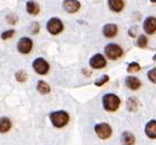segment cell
Listing matches in <instances>:
<instances>
[{
    "label": "cell",
    "instance_id": "6da1fadb",
    "mask_svg": "<svg viewBox=\"0 0 156 145\" xmlns=\"http://www.w3.org/2000/svg\"><path fill=\"white\" fill-rule=\"evenodd\" d=\"M102 105L107 111H116L120 105V99L118 96L114 95V93H107L103 96Z\"/></svg>",
    "mask_w": 156,
    "mask_h": 145
},
{
    "label": "cell",
    "instance_id": "7a4b0ae2",
    "mask_svg": "<svg viewBox=\"0 0 156 145\" xmlns=\"http://www.w3.org/2000/svg\"><path fill=\"white\" fill-rule=\"evenodd\" d=\"M51 121L52 124L57 128L64 127L65 125L69 123V114L66 111H63V110H58V111H54L50 115Z\"/></svg>",
    "mask_w": 156,
    "mask_h": 145
},
{
    "label": "cell",
    "instance_id": "3957f363",
    "mask_svg": "<svg viewBox=\"0 0 156 145\" xmlns=\"http://www.w3.org/2000/svg\"><path fill=\"white\" fill-rule=\"evenodd\" d=\"M105 53L108 56V59L110 60H117L122 55L124 51L120 46L117 45V44H108V45L105 47Z\"/></svg>",
    "mask_w": 156,
    "mask_h": 145
},
{
    "label": "cell",
    "instance_id": "277c9868",
    "mask_svg": "<svg viewBox=\"0 0 156 145\" xmlns=\"http://www.w3.org/2000/svg\"><path fill=\"white\" fill-rule=\"evenodd\" d=\"M46 28L52 35H57V34H60L63 31V24H62V21L58 18L54 17V18H51L50 20H48Z\"/></svg>",
    "mask_w": 156,
    "mask_h": 145
},
{
    "label": "cell",
    "instance_id": "5b68a950",
    "mask_svg": "<svg viewBox=\"0 0 156 145\" xmlns=\"http://www.w3.org/2000/svg\"><path fill=\"white\" fill-rule=\"evenodd\" d=\"M33 67H34V70L38 73V74H46L48 70H50V65L47 63L46 61L42 59V57H38V59H36L34 62H33Z\"/></svg>",
    "mask_w": 156,
    "mask_h": 145
},
{
    "label": "cell",
    "instance_id": "8992f818",
    "mask_svg": "<svg viewBox=\"0 0 156 145\" xmlns=\"http://www.w3.org/2000/svg\"><path fill=\"white\" fill-rule=\"evenodd\" d=\"M94 132L100 138L106 140V138H109L111 135V127L107 123H101V124H97L94 126Z\"/></svg>",
    "mask_w": 156,
    "mask_h": 145
},
{
    "label": "cell",
    "instance_id": "52a82bcc",
    "mask_svg": "<svg viewBox=\"0 0 156 145\" xmlns=\"http://www.w3.org/2000/svg\"><path fill=\"white\" fill-rule=\"evenodd\" d=\"M143 28L146 34H149V35L154 34L156 32V17L149 16V17L145 18V20L143 23Z\"/></svg>",
    "mask_w": 156,
    "mask_h": 145
},
{
    "label": "cell",
    "instance_id": "ba28073f",
    "mask_svg": "<svg viewBox=\"0 0 156 145\" xmlns=\"http://www.w3.org/2000/svg\"><path fill=\"white\" fill-rule=\"evenodd\" d=\"M32 47H33V42L30 38H28V37H23V38L19 39L17 49L20 53H23V54L29 53V52L32 51Z\"/></svg>",
    "mask_w": 156,
    "mask_h": 145
},
{
    "label": "cell",
    "instance_id": "9c48e42d",
    "mask_svg": "<svg viewBox=\"0 0 156 145\" xmlns=\"http://www.w3.org/2000/svg\"><path fill=\"white\" fill-rule=\"evenodd\" d=\"M106 64H107L106 59L101 54H96V55H93L90 59V65L93 69H102V67H106Z\"/></svg>",
    "mask_w": 156,
    "mask_h": 145
},
{
    "label": "cell",
    "instance_id": "30bf717a",
    "mask_svg": "<svg viewBox=\"0 0 156 145\" xmlns=\"http://www.w3.org/2000/svg\"><path fill=\"white\" fill-rule=\"evenodd\" d=\"M63 8L70 14H74L80 9V2L78 0H64Z\"/></svg>",
    "mask_w": 156,
    "mask_h": 145
},
{
    "label": "cell",
    "instance_id": "8fae6325",
    "mask_svg": "<svg viewBox=\"0 0 156 145\" xmlns=\"http://www.w3.org/2000/svg\"><path fill=\"white\" fill-rule=\"evenodd\" d=\"M102 33L106 37H109V38L110 37H114L118 33L117 25H115V24H107V25L103 26Z\"/></svg>",
    "mask_w": 156,
    "mask_h": 145
},
{
    "label": "cell",
    "instance_id": "7c38bea8",
    "mask_svg": "<svg viewBox=\"0 0 156 145\" xmlns=\"http://www.w3.org/2000/svg\"><path fill=\"white\" fill-rule=\"evenodd\" d=\"M108 6H109L110 10L119 13L124 9L125 2L124 0H108Z\"/></svg>",
    "mask_w": 156,
    "mask_h": 145
},
{
    "label": "cell",
    "instance_id": "4fadbf2b",
    "mask_svg": "<svg viewBox=\"0 0 156 145\" xmlns=\"http://www.w3.org/2000/svg\"><path fill=\"white\" fill-rule=\"evenodd\" d=\"M145 133L149 138H156V120H149L146 124Z\"/></svg>",
    "mask_w": 156,
    "mask_h": 145
},
{
    "label": "cell",
    "instance_id": "5bb4252c",
    "mask_svg": "<svg viewBox=\"0 0 156 145\" xmlns=\"http://www.w3.org/2000/svg\"><path fill=\"white\" fill-rule=\"evenodd\" d=\"M125 83L130 90H137L138 88H140V85H142L139 79L135 78V77H127L125 80Z\"/></svg>",
    "mask_w": 156,
    "mask_h": 145
},
{
    "label": "cell",
    "instance_id": "9a60e30c",
    "mask_svg": "<svg viewBox=\"0 0 156 145\" xmlns=\"http://www.w3.org/2000/svg\"><path fill=\"white\" fill-rule=\"evenodd\" d=\"M120 141L122 143V145H134L135 144V136L131 134L130 132H124L121 134Z\"/></svg>",
    "mask_w": 156,
    "mask_h": 145
},
{
    "label": "cell",
    "instance_id": "2e32d148",
    "mask_svg": "<svg viewBox=\"0 0 156 145\" xmlns=\"http://www.w3.org/2000/svg\"><path fill=\"white\" fill-rule=\"evenodd\" d=\"M26 10H27V13L30 15H37L39 11V7L35 1L30 0V1H28V2L26 4Z\"/></svg>",
    "mask_w": 156,
    "mask_h": 145
},
{
    "label": "cell",
    "instance_id": "e0dca14e",
    "mask_svg": "<svg viewBox=\"0 0 156 145\" xmlns=\"http://www.w3.org/2000/svg\"><path fill=\"white\" fill-rule=\"evenodd\" d=\"M11 127V123L10 120L6 118V117H2L0 118V133H6L10 129Z\"/></svg>",
    "mask_w": 156,
    "mask_h": 145
},
{
    "label": "cell",
    "instance_id": "ac0fdd59",
    "mask_svg": "<svg viewBox=\"0 0 156 145\" xmlns=\"http://www.w3.org/2000/svg\"><path fill=\"white\" fill-rule=\"evenodd\" d=\"M37 90H38L42 95H46V93H48V92L51 91V88L46 82L41 80V81H38V83H37Z\"/></svg>",
    "mask_w": 156,
    "mask_h": 145
},
{
    "label": "cell",
    "instance_id": "d6986e66",
    "mask_svg": "<svg viewBox=\"0 0 156 145\" xmlns=\"http://www.w3.org/2000/svg\"><path fill=\"white\" fill-rule=\"evenodd\" d=\"M137 105H138L137 100H136L135 98H133V97L127 100V109L129 110V111H135L136 108H137Z\"/></svg>",
    "mask_w": 156,
    "mask_h": 145
},
{
    "label": "cell",
    "instance_id": "ffe728a7",
    "mask_svg": "<svg viewBox=\"0 0 156 145\" xmlns=\"http://www.w3.org/2000/svg\"><path fill=\"white\" fill-rule=\"evenodd\" d=\"M140 70V65H139L137 62H131V63L128 64L127 71L129 73H133V72H138Z\"/></svg>",
    "mask_w": 156,
    "mask_h": 145
},
{
    "label": "cell",
    "instance_id": "44dd1931",
    "mask_svg": "<svg viewBox=\"0 0 156 145\" xmlns=\"http://www.w3.org/2000/svg\"><path fill=\"white\" fill-rule=\"evenodd\" d=\"M147 37H146L145 35H139L138 36V39H137V46L138 47H146V45H147Z\"/></svg>",
    "mask_w": 156,
    "mask_h": 145
},
{
    "label": "cell",
    "instance_id": "7402d4cb",
    "mask_svg": "<svg viewBox=\"0 0 156 145\" xmlns=\"http://www.w3.org/2000/svg\"><path fill=\"white\" fill-rule=\"evenodd\" d=\"M16 79H17V81L19 82H25L27 80V74H26V72L24 70H20L18 71L17 73H16Z\"/></svg>",
    "mask_w": 156,
    "mask_h": 145
},
{
    "label": "cell",
    "instance_id": "603a6c76",
    "mask_svg": "<svg viewBox=\"0 0 156 145\" xmlns=\"http://www.w3.org/2000/svg\"><path fill=\"white\" fill-rule=\"evenodd\" d=\"M147 78L149 79V81L153 83H156V67H153L148 71L147 73Z\"/></svg>",
    "mask_w": 156,
    "mask_h": 145
},
{
    "label": "cell",
    "instance_id": "cb8c5ba5",
    "mask_svg": "<svg viewBox=\"0 0 156 145\" xmlns=\"http://www.w3.org/2000/svg\"><path fill=\"white\" fill-rule=\"evenodd\" d=\"M108 81H109V77H108V75H102L98 81L94 82V85H96L97 87H101V85H103L106 82H108Z\"/></svg>",
    "mask_w": 156,
    "mask_h": 145
},
{
    "label": "cell",
    "instance_id": "d4e9b609",
    "mask_svg": "<svg viewBox=\"0 0 156 145\" xmlns=\"http://www.w3.org/2000/svg\"><path fill=\"white\" fill-rule=\"evenodd\" d=\"M15 34V31L14 29H9V31H6V32H4L2 34H1V38L2 39H8L10 38V37H12Z\"/></svg>",
    "mask_w": 156,
    "mask_h": 145
},
{
    "label": "cell",
    "instance_id": "484cf974",
    "mask_svg": "<svg viewBox=\"0 0 156 145\" xmlns=\"http://www.w3.org/2000/svg\"><path fill=\"white\" fill-rule=\"evenodd\" d=\"M33 27H34V28H33V31H32V34H36V33L38 32V29H39V25L38 24H37V23H34V24H33Z\"/></svg>",
    "mask_w": 156,
    "mask_h": 145
},
{
    "label": "cell",
    "instance_id": "4316f807",
    "mask_svg": "<svg viewBox=\"0 0 156 145\" xmlns=\"http://www.w3.org/2000/svg\"><path fill=\"white\" fill-rule=\"evenodd\" d=\"M129 35H130L131 37H134V36L136 35V28L135 27H131V28L129 29Z\"/></svg>",
    "mask_w": 156,
    "mask_h": 145
},
{
    "label": "cell",
    "instance_id": "83f0119b",
    "mask_svg": "<svg viewBox=\"0 0 156 145\" xmlns=\"http://www.w3.org/2000/svg\"><path fill=\"white\" fill-rule=\"evenodd\" d=\"M153 61H156V54L154 55V56H153Z\"/></svg>",
    "mask_w": 156,
    "mask_h": 145
},
{
    "label": "cell",
    "instance_id": "f1b7e54d",
    "mask_svg": "<svg viewBox=\"0 0 156 145\" xmlns=\"http://www.w3.org/2000/svg\"><path fill=\"white\" fill-rule=\"evenodd\" d=\"M152 2H154V4H156V0H151Z\"/></svg>",
    "mask_w": 156,
    "mask_h": 145
}]
</instances>
